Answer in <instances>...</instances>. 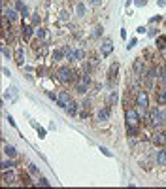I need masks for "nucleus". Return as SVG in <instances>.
Segmentation results:
<instances>
[{
	"mask_svg": "<svg viewBox=\"0 0 166 189\" xmlns=\"http://www.w3.org/2000/svg\"><path fill=\"white\" fill-rule=\"evenodd\" d=\"M149 121L153 127H162L164 123V112H160V108H149Z\"/></svg>",
	"mask_w": 166,
	"mask_h": 189,
	"instance_id": "nucleus-1",
	"label": "nucleus"
},
{
	"mask_svg": "<svg viewBox=\"0 0 166 189\" xmlns=\"http://www.w3.org/2000/svg\"><path fill=\"white\" fill-rule=\"evenodd\" d=\"M125 119H127V123H128L130 127H138V125H140V114L136 112V110H132V108H127Z\"/></svg>",
	"mask_w": 166,
	"mask_h": 189,
	"instance_id": "nucleus-2",
	"label": "nucleus"
},
{
	"mask_svg": "<svg viewBox=\"0 0 166 189\" xmlns=\"http://www.w3.org/2000/svg\"><path fill=\"white\" fill-rule=\"evenodd\" d=\"M57 76H59V80H61L62 83H70V81H74V70L68 68V66H62V68H59Z\"/></svg>",
	"mask_w": 166,
	"mask_h": 189,
	"instance_id": "nucleus-3",
	"label": "nucleus"
},
{
	"mask_svg": "<svg viewBox=\"0 0 166 189\" xmlns=\"http://www.w3.org/2000/svg\"><path fill=\"white\" fill-rule=\"evenodd\" d=\"M136 104L140 106V110L142 112H149V98H147V93L146 91H140L138 93V96H136Z\"/></svg>",
	"mask_w": 166,
	"mask_h": 189,
	"instance_id": "nucleus-4",
	"label": "nucleus"
},
{
	"mask_svg": "<svg viewBox=\"0 0 166 189\" xmlns=\"http://www.w3.org/2000/svg\"><path fill=\"white\" fill-rule=\"evenodd\" d=\"M57 102H59V106L61 108H68L70 106V102H72V98H70V95L68 93H66V91H61L59 95H57Z\"/></svg>",
	"mask_w": 166,
	"mask_h": 189,
	"instance_id": "nucleus-5",
	"label": "nucleus"
},
{
	"mask_svg": "<svg viewBox=\"0 0 166 189\" xmlns=\"http://www.w3.org/2000/svg\"><path fill=\"white\" fill-rule=\"evenodd\" d=\"M109 115H112V106H109V104L98 110V119H100V121H108Z\"/></svg>",
	"mask_w": 166,
	"mask_h": 189,
	"instance_id": "nucleus-6",
	"label": "nucleus"
},
{
	"mask_svg": "<svg viewBox=\"0 0 166 189\" xmlns=\"http://www.w3.org/2000/svg\"><path fill=\"white\" fill-rule=\"evenodd\" d=\"M112 51H113V43L109 42V40H106L100 46V53L104 55V57H108V55H112Z\"/></svg>",
	"mask_w": 166,
	"mask_h": 189,
	"instance_id": "nucleus-7",
	"label": "nucleus"
},
{
	"mask_svg": "<svg viewBox=\"0 0 166 189\" xmlns=\"http://www.w3.org/2000/svg\"><path fill=\"white\" fill-rule=\"evenodd\" d=\"M4 17L9 21V23H13V21H17V17H19V13H17V9H13V8H9V9H6L4 12Z\"/></svg>",
	"mask_w": 166,
	"mask_h": 189,
	"instance_id": "nucleus-8",
	"label": "nucleus"
},
{
	"mask_svg": "<svg viewBox=\"0 0 166 189\" xmlns=\"http://www.w3.org/2000/svg\"><path fill=\"white\" fill-rule=\"evenodd\" d=\"M153 144L164 146V144H166V134H162V132H155V134H153Z\"/></svg>",
	"mask_w": 166,
	"mask_h": 189,
	"instance_id": "nucleus-9",
	"label": "nucleus"
},
{
	"mask_svg": "<svg viewBox=\"0 0 166 189\" xmlns=\"http://www.w3.org/2000/svg\"><path fill=\"white\" fill-rule=\"evenodd\" d=\"M13 57H15V62H17V64H23V61H25V49H23V47H17L15 53H13Z\"/></svg>",
	"mask_w": 166,
	"mask_h": 189,
	"instance_id": "nucleus-10",
	"label": "nucleus"
},
{
	"mask_svg": "<svg viewBox=\"0 0 166 189\" xmlns=\"http://www.w3.org/2000/svg\"><path fill=\"white\" fill-rule=\"evenodd\" d=\"M155 161H157V164H166V148H162L160 151H157V157H155Z\"/></svg>",
	"mask_w": 166,
	"mask_h": 189,
	"instance_id": "nucleus-11",
	"label": "nucleus"
},
{
	"mask_svg": "<svg viewBox=\"0 0 166 189\" xmlns=\"http://www.w3.org/2000/svg\"><path fill=\"white\" fill-rule=\"evenodd\" d=\"M134 72H136L138 76H143V74H146V66H143V61H142V59H138V61L134 62Z\"/></svg>",
	"mask_w": 166,
	"mask_h": 189,
	"instance_id": "nucleus-12",
	"label": "nucleus"
},
{
	"mask_svg": "<svg viewBox=\"0 0 166 189\" xmlns=\"http://www.w3.org/2000/svg\"><path fill=\"white\" fill-rule=\"evenodd\" d=\"M117 70H119V62H113L112 66H109V83H113V80H115V76H117Z\"/></svg>",
	"mask_w": 166,
	"mask_h": 189,
	"instance_id": "nucleus-13",
	"label": "nucleus"
},
{
	"mask_svg": "<svg viewBox=\"0 0 166 189\" xmlns=\"http://www.w3.org/2000/svg\"><path fill=\"white\" fill-rule=\"evenodd\" d=\"M21 34H23V38H30L32 34H34V28H32V25H23V28H21Z\"/></svg>",
	"mask_w": 166,
	"mask_h": 189,
	"instance_id": "nucleus-14",
	"label": "nucleus"
},
{
	"mask_svg": "<svg viewBox=\"0 0 166 189\" xmlns=\"http://www.w3.org/2000/svg\"><path fill=\"white\" fill-rule=\"evenodd\" d=\"M4 153L8 155V157H15V155H17V151H15V148L13 146H9V144H6V146H4Z\"/></svg>",
	"mask_w": 166,
	"mask_h": 189,
	"instance_id": "nucleus-15",
	"label": "nucleus"
},
{
	"mask_svg": "<svg viewBox=\"0 0 166 189\" xmlns=\"http://www.w3.org/2000/svg\"><path fill=\"white\" fill-rule=\"evenodd\" d=\"M157 102L162 106V104H166V89H160V91L157 93Z\"/></svg>",
	"mask_w": 166,
	"mask_h": 189,
	"instance_id": "nucleus-16",
	"label": "nucleus"
},
{
	"mask_svg": "<svg viewBox=\"0 0 166 189\" xmlns=\"http://www.w3.org/2000/svg\"><path fill=\"white\" fill-rule=\"evenodd\" d=\"M13 180H15V176L12 172L8 174V170H4V183H13Z\"/></svg>",
	"mask_w": 166,
	"mask_h": 189,
	"instance_id": "nucleus-17",
	"label": "nucleus"
},
{
	"mask_svg": "<svg viewBox=\"0 0 166 189\" xmlns=\"http://www.w3.org/2000/svg\"><path fill=\"white\" fill-rule=\"evenodd\" d=\"M64 49H57V51H53V61H61L62 57H64Z\"/></svg>",
	"mask_w": 166,
	"mask_h": 189,
	"instance_id": "nucleus-18",
	"label": "nucleus"
},
{
	"mask_svg": "<svg viewBox=\"0 0 166 189\" xmlns=\"http://www.w3.org/2000/svg\"><path fill=\"white\" fill-rule=\"evenodd\" d=\"M157 47L159 49H166V36H159L157 38Z\"/></svg>",
	"mask_w": 166,
	"mask_h": 189,
	"instance_id": "nucleus-19",
	"label": "nucleus"
},
{
	"mask_svg": "<svg viewBox=\"0 0 166 189\" xmlns=\"http://www.w3.org/2000/svg\"><path fill=\"white\" fill-rule=\"evenodd\" d=\"M66 112H68L70 115H76V112H77V104H76V102L72 100V102H70V106L66 108Z\"/></svg>",
	"mask_w": 166,
	"mask_h": 189,
	"instance_id": "nucleus-20",
	"label": "nucleus"
},
{
	"mask_svg": "<svg viewBox=\"0 0 166 189\" xmlns=\"http://www.w3.org/2000/svg\"><path fill=\"white\" fill-rule=\"evenodd\" d=\"M127 134H128V138H134V136L138 134V127H130V125H128V129H127Z\"/></svg>",
	"mask_w": 166,
	"mask_h": 189,
	"instance_id": "nucleus-21",
	"label": "nucleus"
},
{
	"mask_svg": "<svg viewBox=\"0 0 166 189\" xmlns=\"http://www.w3.org/2000/svg\"><path fill=\"white\" fill-rule=\"evenodd\" d=\"M0 166H2V170H12L15 164H13V161H4L2 164H0Z\"/></svg>",
	"mask_w": 166,
	"mask_h": 189,
	"instance_id": "nucleus-22",
	"label": "nucleus"
},
{
	"mask_svg": "<svg viewBox=\"0 0 166 189\" xmlns=\"http://www.w3.org/2000/svg\"><path fill=\"white\" fill-rule=\"evenodd\" d=\"M102 30H104L102 27H96V28L93 30V34H91V36H93V38H98V36H100V34H102Z\"/></svg>",
	"mask_w": 166,
	"mask_h": 189,
	"instance_id": "nucleus-23",
	"label": "nucleus"
},
{
	"mask_svg": "<svg viewBox=\"0 0 166 189\" xmlns=\"http://www.w3.org/2000/svg\"><path fill=\"white\" fill-rule=\"evenodd\" d=\"M28 172H30L32 176H40V174H38V168H36V164H28Z\"/></svg>",
	"mask_w": 166,
	"mask_h": 189,
	"instance_id": "nucleus-24",
	"label": "nucleus"
},
{
	"mask_svg": "<svg viewBox=\"0 0 166 189\" xmlns=\"http://www.w3.org/2000/svg\"><path fill=\"white\" fill-rule=\"evenodd\" d=\"M36 36H38L40 40H43V38H46V28H38V30H36Z\"/></svg>",
	"mask_w": 166,
	"mask_h": 189,
	"instance_id": "nucleus-25",
	"label": "nucleus"
},
{
	"mask_svg": "<svg viewBox=\"0 0 166 189\" xmlns=\"http://www.w3.org/2000/svg\"><path fill=\"white\" fill-rule=\"evenodd\" d=\"M15 8L19 9V12H23V9H27V6H25L23 2H21V0H17V2H15Z\"/></svg>",
	"mask_w": 166,
	"mask_h": 189,
	"instance_id": "nucleus-26",
	"label": "nucleus"
},
{
	"mask_svg": "<svg viewBox=\"0 0 166 189\" xmlns=\"http://www.w3.org/2000/svg\"><path fill=\"white\" fill-rule=\"evenodd\" d=\"M76 57H77V61H81V59L85 57V51H83V49H77V51H76Z\"/></svg>",
	"mask_w": 166,
	"mask_h": 189,
	"instance_id": "nucleus-27",
	"label": "nucleus"
},
{
	"mask_svg": "<svg viewBox=\"0 0 166 189\" xmlns=\"http://www.w3.org/2000/svg\"><path fill=\"white\" fill-rule=\"evenodd\" d=\"M113 102H117V95H115V93H112V95H109V106H112Z\"/></svg>",
	"mask_w": 166,
	"mask_h": 189,
	"instance_id": "nucleus-28",
	"label": "nucleus"
},
{
	"mask_svg": "<svg viewBox=\"0 0 166 189\" xmlns=\"http://www.w3.org/2000/svg\"><path fill=\"white\" fill-rule=\"evenodd\" d=\"M38 23H40V15L34 13V15H32V25H38Z\"/></svg>",
	"mask_w": 166,
	"mask_h": 189,
	"instance_id": "nucleus-29",
	"label": "nucleus"
},
{
	"mask_svg": "<svg viewBox=\"0 0 166 189\" xmlns=\"http://www.w3.org/2000/svg\"><path fill=\"white\" fill-rule=\"evenodd\" d=\"M23 183H25V185H30V183H32V182H30V178H28L27 174H23Z\"/></svg>",
	"mask_w": 166,
	"mask_h": 189,
	"instance_id": "nucleus-30",
	"label": "nucleus"
},
{
	"mask_svg": "<svg viewBox=\"0 0 166 189\" xmlns=\"http://www.w3.org/2000/svg\"><path fill=\"white\" fill-rule=\"evenodd\" d=\"M100 151L106 155V157H112V151H109V149H106V148H100Z\"/></svg>",
	"mask_w": 166,
	"mask_h": 189,
	"instance_id": "nucleus-31",
	"label": "nucleus"
},
{
	"mask_svg": "<svg viewBox=\"0 0 166 189\" xmlns=\"http://www.w3.org/2000/svg\"><path fill=\"white\" fill-rule=\"evenodd\" d=\"M61 21H68V12H61Z\"/></svg>",
	"mask_w": 166,
	"mask_h": 189,
	"instance_id": "nucleus-32",
	"label": "nucleus"
},
{
	"mask_svg": "<svg viewBox=\"0 0 166 189\" xmlns=\"http://www.w3.org/2000/svg\"><path fill=\"white\" fill-rule=\"evenodd\" d=\"M83 12H85V8H83V4H77V13H79V15H83Z\"/></svg>",
	"mask_w": 166,
	"mask_h": 189,
	"instance_id": "nucleus-33",
	"label": "nucleus"
},
{
	"mask_svg": "<svg viewBox=\"0 0 166 189\" xmlns=\"http://www.w3.org/2000/svg\"><path fill=\"white\" fill-rule=\"evenodd\" d=\"M40 185H43V187H47V185H49V182L46 180V178H40Z\"/></svg>",
	"mask_w": 166,
	"mask_h": 189,
	"instance_id": "nucleus-34",
	"label": "nucleus"
},
{
	"mask_svg": "<svg viewBox=\"0 0 166 189\" xmlns=\"http://www.w3.org/2000/svg\"><path fill=\"white\" fill-rule=\"evenodd\" d=\"M157 34H159L157 28H151V30H149V36H157Z\"/></svg>",
	"mask_w": 166,
	"mask_h": 189,
	"instance_id": "nucleus-35",
	"label": "nucleus"
},
{
	"mask_svg": "<svg viewBox=\"0 0 166 189\" xmlns=\"http://www.w3.org/2000/svg\"><path fill=\"white\" fill-rule=\"evenodd\" d=\"M134 46H136V38H134V40H130V43H128V49H130V47H134Z\"/></svg>",
	"mask_w": 166,
	"mask_h": 189,
	"instance_id": "nucleus-36",
	"label": "nucleus"
},
{
	"mask_svg": "<svg viewBox=\"0 0 166 189\" xmlns=\"http://www.w3.org/2000/svg\"><path fill=\"white\" fill-rule=\"evenodd\" d=\"M8 121H9V125H13V127H15V121H13V117H12V115H8Z\"/></svg>",
	"mask_w": 166,
	"mask_h": 189,
	"instance_id": "nucleus-37",
	"label": "nucleus"
},
{
	"mask_svg": "<svg viewBox=\"0 0 166 189\" xmlns=\"http://www.w3.org/2000/svg\"><path fill=\"white\" fill-rule=\"evenodd\" d=\"M146 32V27H138V34H143Z\"/></svg>",
	"mask_w": 166,
	"mask_h": 189,
	"instance_id": "nucleus-38",
	"label": "nucleus"
},
{
	"mask_svg": "<svg viewBox=\"0 0 166 189\" xmlns=\"http://www.w3.org/2000/svg\"><path fill=\"white\" fill-rule=\"evenodd\" d=\"M2 53H4V57H9V51H8L6 47H2Z\"/></svg>",
	"mask_w": 166,
	"mask_h": 189,
	"instance_id": "nucleus-39",
	"label": "nucleus"
},
{
	"mask_svg": "<svg viewBox=\"0 0 166 189\" xmlns=\"http://www.w3.org/2000/svg\"><path fill=\"white\" fill-rule=\"evenodd\" d=\"M146 2H147V0H138L136 4H138V6H143V4H146Z\"/></svg>",
	"mask_w": 166,
	"mask_h": 189,
	"instance_id": "nucleus-40",
	"label": "nucleus"
},
{
	"mask_svg": "<svg viewBox=\"0 0 166 189\" xmlns=\"http://www.w3.org/2000/svg\"><path fill=\"white\" fill-rule=\"evenodd\" d=\"M162 83L166 85V72H162Z\"/></svg>",
	"mask_w": 166,
	"mask_h": 189,
	"instance_id": "nucleus-41",
	"label": "nucleus"
},
{
	"mask_svg": "<svg viewBox=\"0 0 166 189\" xmlns=\"http://www.w3.org/2000/svg\"><path fill=\"white\" fill-rule=\"evenodd\" d=\"M91 2H93V4H98V2H100V0H91Z\"/></svg>",
	"mask_w": 166,
	"mask_h": 189,
	"instance_id": "nucleus-42",
	"label": "nucleus"
},
{
	"mask_svg": "<svg viewBox=\"0 0 166 189\" xmlns=\"http://www.w3.org/2000/svg\"><path fill=\"white\" fill-rule=\"evenodd\" d=\"M164 123H166V114H164Z\"/></svg>",
	"mask_w": 166,
	"mask_h": 189,
	"instance_id": "nucleus-43",
	"label": "nucleus"
}]
</instances>
